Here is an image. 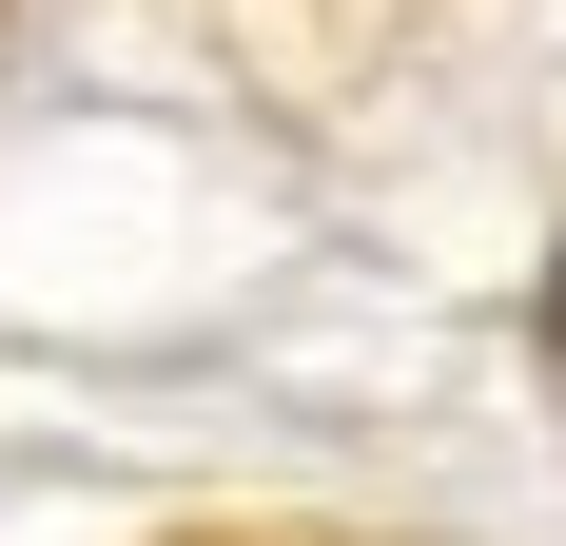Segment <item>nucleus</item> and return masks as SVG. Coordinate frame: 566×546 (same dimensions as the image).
<instances>
[{"label":"nucleus","instance_id":"f257e3e1","mask_svg":"<svg viewBox=\"0 0 566 546\" xmlns=\"http://www.w3.org/2000/svg\"><path fill=\"white\" fill-rule=\"evenodd\" d=\"M547 332H566V254H547Z\"/></svg>","mask_w":566,"mask_h":546}]
</instances>
